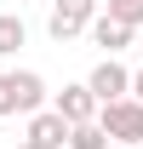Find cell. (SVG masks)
I'll return each mask as SVG.
<instances>
[{
    "label": "cell",
    "mask_w": 143,
    "mask_h": 149,
    "mask_svg": "<svg viewBox=\"0 0 143 149\" xmlns=\"http://www.w3.org/2000/svg\"><path fill=\"white\" fill-rule=\"evenodd\" d=\"M35 109H46V80L35 69H0V120L35 115Z\"/></svg>",
    "instance_id": "6da1fadb"
},
{
    "label": "cell",
    "mask_w": 143,
    "mask_h": 149,
    "mask_svg": "<svg viewBox=\"0 0 143 149\" xmlns=\"http://www.w3.org/2000/svg\"><path fill=\"white\" fill-rule=\"evenodd\" d=\"M97 126H103L109 143H143V103L137 97H115V103H97L92 115Z\"/></svg>",
    "instance_id": "7a4b0ae2"
},
{
    "label": "cell",
    "mask_w": 143,
    "mask_h": 149,
    "mask_svg": "<svg viewBox=\"0 0 143 149\" xmlns=\"http://www.w3.org/2000/svg\"><path fill=\"white\" fill-rule=\"evenodd\" d=\"M97 17V0H52V17H46V35L63 46V40L86 35V23Z\"/></svg>",
    "instance_id": "3957f363"
},
{
    "label": "cell",
    "mask_w": 143,
    "mask_h": 149,
    "mask_svg": "<svg viewBox=\"0 0 143 149\" xmlns=\"http://www.w3.org/2000/svg\"><path fill=\"white\" fill-rule=\"evenodd\" d=\"M126 80H132V74H126L120 57H103V63L86 74V92L97 97V103H115V97H126Z\"/></svg>",
    "instance_id": "277c9868"
},
{
    "label": "cell",
    "mask_w": 143,
    "mask_h": 149,
    "mask_svg": "<svg viewBox=\"0 0 143 149\" xmlns=\"http://www.w3.org/2000/svg\"><path fill=\"white\" fill-rule=\"evenodd\" d=\"M52 109L63 115L69 126H80V120H92V115H97V97H92V92H86V80H80V86H63V92L52 97Z\"/></svg>",
    "instance_id": "5b68a950"
},
{
    "label": "cell",
    "mask_w": 143,
    "mask_h": 149,
    "mask_svg": "<svg viewBox=\"0 0 143 149\" xmlns=\"http://www.w3.org/2000/svg\"><path fill=\"white\" fill-rule=\"evenodd\" d=\"M86 35H92V46H103V57H120L126 46H132V35H137V29H126V23H115V17H92Z\"/></svg>",
    "instance_id": "8992f818"
},
{
    "label": "cell",
    "mask_w": 143,
    "mask_h": 149,
    "mask_svg": "<svg viewBox=\"0 0 143 149\" xmlns=\"http://www.w3.org/2000/svg\"><path fill=\"white\" fill-rule=\"evenodd\" d=\"M29 138H35V143L63 149V138H69V120H63L57 109H35V115H29Z\"/></svg>",
    "instance_id": "52a82bcc"
},
{
    "label": "cell",
    "mask_w": 143,
    "mask_h": 149,
    "mask_svg": "<svg viewBox=\"0 0 143 149\" xmlns=\"http://www.w3.org/2000/svg\"><path fill=\"white\" fill-rule=\"evenodd\" d=\"M29 40V29H23L17 12H0V57H17V46Z\"/></svg>",
    "instance_id": "ba28073f"
},
{
    "label": "cell",
    "mask_w": 143,
    "mask_h": 149,
    "mask_svg": "<svg viewBox=\"0 0 143 149\" xmlns=\"http://www.w3.org/2000/svg\"><path fill=\"white\" fill-rule=\"evenodd\" d=\"M69 149H109V138H103V126L97 120H80V126H69V138H63Z\"/></svg>",
    "instance_id": "9c48e42d"
},
{
    "label": "cell",
    "mask_w": 143,
    "mask_h": 149,
    "mask_svg": "<svg viewBox=\"0 0 143 149\" xmlns=\"http://www.w3.org/2000/svg\"><path fill=\"white\" fill-rule=\"evenodd\" d=\"M103 17L126 23V29H143V0H109V12H103Z\"/></svg>",
    "instance_id": "30bf717a"
},
{
    "label": "cell",
    "mask_w": 143,
    "mask_h": 149,
    "mask_svg": "<svg viewBox=\"0 0 143 149\" xmlns=\"http://www.w3.org/2000/svg\"><path fill=\"white\" fill-rule=\"evenodd\" d=\"M126 97H137V103H143V69L132 74V80H126Z\"/></svg>",
    "instance_id": "8fae6325"
},
{
    "label": "cell",
    "mask_w": 143,
    "mask_h": 149,
    "mask_svg": "<svg viewBox=\"0 0 143 149\" xmlns=\"http://www.w3.org/2000/svg\"><path fill=\"white\" fill-rule=\"evenodd\" d=\"M17 149H52V143H35V138H23V143H17Z\"/></svg>",
    "instance_id": "7c38bea8"
}]
</instances>
